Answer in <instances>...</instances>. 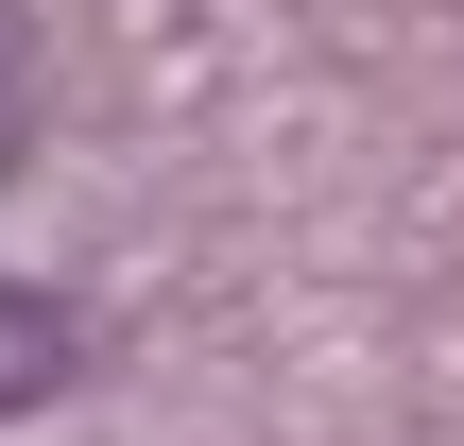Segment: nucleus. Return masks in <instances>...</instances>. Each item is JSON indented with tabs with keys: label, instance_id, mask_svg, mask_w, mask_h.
Segmentation results:
<instances>
[{
	"label": "nucleus",
	"instance_id": "nucleus-1",
	"mask_svg": "<svg viewBox=\"0 0 464 446\" xmlns=\"http://www.w3.org/2000/svg\"><path fill=\"white\" fill-rule=\"evenodd\" d=\"M69 361H86V327H69L52 292H17V275H0V413H34V395H69Z\"/></svg>",
	"mask_w": 464,
	"mask_h": 446
},
{
	"label": "nucleus",
	"instance_id": "nucleus-2",
	"mask_svg": "<svg viewBox=\"0 0 464 446\" xmlns=\"http://www.w3.org/2000/svg\"><path fill=\"white\" fill-rule=\"evenodd\" d=\"M17 120H34V103H17V69H0V172H17Z\"/></svg>",
	"mask_w": 464,
	"mask_h": 446
}]
</instances>
